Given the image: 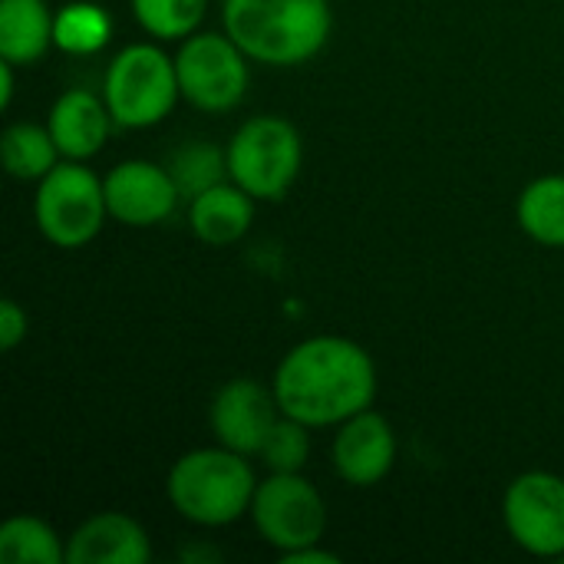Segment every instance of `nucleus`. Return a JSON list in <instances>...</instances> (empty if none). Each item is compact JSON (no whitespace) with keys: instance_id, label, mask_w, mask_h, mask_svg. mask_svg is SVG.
I'll return each instance as SVG.
<instances>
[{"instance_id":"1","label":"nucleus","mask_w":564,"mask_h":564,"mask_svg":"<svg viewBox=\"0 0 564 564\" xmlns=\"http://www.w3.org/2000/svg\"><path fill=\"white\" fill-rule=\"evenodd\" d=\"M271 390L284 416L327 430L373 406L377 364L357 340L317 334L281 357Z\"/></svg>"},{"instance_id":"2","label":"nucleus","mask_w":564,"mask_h":564,"mask_svg":"<svg viewBox=\"0 0 564 564\" xmlns=\"http://www.w3.org/2000/svg\"><path fill=\"white\" fill-rule=\"evenodd\" d=\"M221 26L251 63L284 69L327 46L334 10L330 0H225Z\"/></svg>"},{"instance_id":"3","label":"nucleus","mask_w":564,"mask_h":564,"mask_svg":"<svg viewBox=\"0 0 564 564\" xmlns=\"http://www.w3.org/2000/svg\"><path fill=\"white\" fill-rule=\"evenodd\" d=\"M251 456H241L221 443L198 446L178 456L165 479L169 506L198 529H225L251 512L258 489Z\"/></svg>"},{"instance_id":"4","label":"nucleus","mask_w":564,"mask_h":564,"mask_svg":"<svg viewBox=\"0 0 564 564\" xmlns=\"http://www.w3.org/2000/svg\"><path fill=\"white\" fill-rule=\"evenodd\" d=\"M102 99L112 112V122L122 129L159 126L182 99L175 56H169L159 43L122 46L106 66Z\"/></svg>"},{"instance_id":"5","label":"nucleus","mask_w":564,"mask_h":564,"mask_svg":"<svg viewBox=\"0 0 564 564\" xmlns=\"http://www.w3.org/2000/svg\"><path fill=\"white\" fill-rule=\"evenodd\" d=\"M228 178L258 202H281L301 175L304 142L284 116H251L225 145Z\"/></svg>"},{"instance_id":"6","label":"nucleus","mask_w":564,"mask_h":564,"mask_svg":"<svg viewBox=\"0 0 564 564\" xmlns=\"http://www.w3.org/2000/svg\"><path fill=\"white\" fill-rule=\"evenodd\" d=\"M33 218L40 235L63 251L86 248L106 225L109 205L102 178L76 159H63L36 182Z\"/></svg>"},{"instance_id":"7","label":"nucleus","mask_w":564,"mask_h":564,"mask_svg":"<svg viewBox=\"0 0 564 564\" xmlns=\"http://www.w3.org/2000/svg\"><path fill=\"white\" fill-rule=\"evenodd\" d=\"M248 53L221 30H195L175 53L182 99L202 112L235 109L251 83Z\"/></svg>"},{"instance_id":"8","label":"nucleus","mask_w":564,"mask_h":564,"mask_svg":"<svg viewBox=\"0 0 564 564\" xmlns=\"http://www.w3.org/2000/svg\"><path fill=\"white\" fill-rule=\"evenodd\" d=\"M248 519L264 545H271L278 555H288L324 542L327 502L301 473H271L264 482H258Z\"/></svg>"},{"instance_id":"9","label":"nucleus","mask_w":564,"mask_h":564,"mask_svg":"<svg viewBox=\"0 0 564 564\" xmlns=\"http://www.w3.org/2000/svg\"><path fill=\"white\" fill-rule=\"evenodd\" d=\"M509 539L535 558H564V479L545 469L516 476L502 496Z\"/></svg>"},{"instance_id":"10","label":"nucleus","mask_w":564,"mask_h":564,"mask_svg":"<svg viewBox=\"0 0 564 564\" xmlns=\"http://www.w3.org/2000/svg\"><path fill=\"white\" fill-rule=\"evenodd\" d=\"M109 218L126 228H152L172 218L182 192L169 172L152 159H126L112 165L102 178Z\"/></svg>"},{"instance_id":"11","label":"nucleus","mask_w":564,"mask_h":564,"mask_svg":"<svg viewBox=\"0 0 564 564\" xmlns=\"http://www.w3.org/2000/svg\"><path fill=\"white\" fill-rule=\"evenodd\" d=\"M278 420H281V406L274 390L254 377L228 380L225 387H218L208 406V426L215 433V443L241 456H258Z\"/></svg>"},{"instance_id":"12","label":"nucleus","mask_w":564,"mask_h":564,"mask_svg":"<svg viewBox=\"0 0 564 564\" xmlns=\"http://www.w3.org/2000/svg\"><path fill=\"white\" fill-rule=\"evenodd\" d=\"M397 453H400L397 430L390 426L383 413L370 406L337 426L330 463H334L337 479H344L354 489H370V486H380L393 473Z\"/></svg>"},{"instance_id":"13","label":"nucleus","mask_w":564,"mask_h":564,"mask_svg":"<svg viewBox=\"0 0 564 564\" xmlns=\"http://www.w3.org/2000/svg\"><path fill=\"white\" fill-rule=\"evenodd\" d=\"M149 532L126 512H96L66 539V564H149Z\"/></svg>"},{"instance_id":"14","label":"nucleus","mask_w":564,"mask_h":564,"mask_svg":"<svg viewBox=\"0 0 564 564\" xmlns=\"http://www.w3.org/2000/svg\"><path fill=\"white\" fill-rule=\"evenodd\" d=\"M46 126L63 159L86 162L102 152L116 122L102 96H96L93 89H66L50 106Z\"/></svg>"},{"instance_id":"15","label":"nucleus","mask_w":564,"mask_h":564,"mask_svg":"<svg viewBox=\"0 0 564 564\" xmlns=\"http://www.w3.org/2000/svg\"><path fill=\"white\" fill-rule=\"evenodd\" d=\"M254 202L241 185L231 178L212 185L208 192L188 202V228L208 248H228L241 241L254 225Z\"/></svg>"},{"instance_id":"16","label":"nucleus","mask_w":564,"mask_h":564,"mask_svg":"<svg viewBox=\"0 0 564 564\" xmlns=\"http://www.w3.org/2000/svg\"><path fill=\"white\" fill-rule=\"evenodd\" d=\"M56 13L46 0H0V59L33 66L53 46Z\"/></svg>"},{"instance_id":"17","label":"nucleus","mask_w":564,"mask_h":564,"mask_svg":"<svg viewBox=\"0 0 564 564\" xmlns=\"http://www.w3.org/2000/svg\"><path fill=\"white\" fill-rule=\"evenodd\" d=\"M519 228L542 248H564V175L529 182L516 202Z\"/></svg>"},{"instance_id":"18","label":"nucleus","mask_w":564,"mask_h":564,"mask_svg":"<svg viewBox=\"0 0 564 564\" xmlns=\"http://www.w3.org/2000/svg\"><path fill=\"white\" fill-rule=\"evenodd\" d=\"M0 159L7 175L17 182H40L63 162L50 126L36 122H10L0 135Z\"/></svg>"},{"instance_id":"19","label":"nucleus","mask_w":564,"mask_h":564,"mask_svg":"<svg viewBox=\"0 0 564 564\" xmlns=\"http://www.w3.org/2000/svg\"><path fill=\"white\" fill-rule=\"evenodd\" d=\"M3 564H66V539L40 516H10L0 525Z\"/></svg>"},{"instance_id":"20","label":"nucleus","mask_w":564,"mask_h":564,"mask_svg":"<svg viewBox=\"0 0 564 564\" xmlns=\"http://www.w3.org/2000/svg\"><path fill=\"white\" fill-rule=\"evenodd\" d=\"M112 40V17L93 0H69L56 10L53 46L69 56H93Z\"/></svg>"},{"instance_id":"21","label":"nucleus","mask_w":564,"mask_h":564,"mask_svg":"<svg viewBox=\"0 0 564 564\" xmlns=\"http://www.w3.org/2000/svg\"><path fill=\"white\" fill-rule=\"evenodd\" d=\"M169 172L182 192V198H195L202 192H208L212 185L228 182V155L225 149L212 145V142H188L182 149H175V155L169 159Z\"/></svg>"},{"instance_id":"22","label":"nucleus","mask_w":564,"mask_h":564,"mask_svg":"<svg viewBox=\"0 0 564 564\" xmlns=\"http://www.w3.org/2000/svg\"><path fill=\"white\" fill-rule=\"evenodd\" d=\"M135 23L155 40H185L192 36L205 13L208 0H129Z\"/></svg>"},{"instance_id":"23","label":"nucleus","mask_w":564,"mask_h":564,"mask_svg":"<svg viewBox=\"0 0 564 564\" xmlns=\"http://www.w3.org/2000/svg\"><path fill=\"white\" fill-rule=\"evenodd\" d=\"M258 456L268 473H301L311 459V426L281 413Z\"/></svg>"},{"instance_id":"24","label":"nucleus","mask_w":564,"mask_h":564,"mask_svg":"<svg viewBox=\"0 0 564 564\" xmlns=\"http://www.w3.org/2000/svg\"><path fill=\"white\" fill-rule=\"evenodd\" d=\"M30 334V317L26 311L13 301V297H3L0 301V350H17Z\"/></svg>"},{"instance_id":"25","label":"nucleus","mask_w":564,"mask_h":564,"mask_svg":"<svg viewBox=\"0 0 564 564\" xmlns=\"http://www.w3.org/2000/svg\"><path fill=\"white\" fill-rule=\"evenodd\" d=\"M281 564H337L340 555L321 549V545H307V549H297V552H288V555H278Z\"/></svg>"},{"instance_id":"26","label":"nucleus","mask_w":564,"mask_h":564,"mask_svg":"<svg viewBox=\"0 0 564 564\" xmlns=\"http://www.w3.org/2000/svg\"><path fill=\"white\" fill-rule=\"evenodd\" d=\"M13 69H17V63L0 59V109H10V102H13V86H17Z\"/></svg>"}]
</instances>
